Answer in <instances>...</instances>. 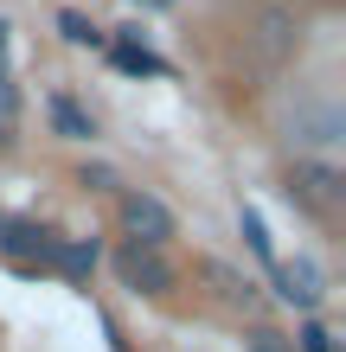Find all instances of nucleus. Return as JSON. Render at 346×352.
<instances>
[{"label":"nucleus","mask_w":346,"mask_h":352,"mask_svg":"<svg viewBox=\"0 0 346 352\" xmlns=\"http://www.w3.org/2000/svg\"><path fill=\"white\" fill-rule=\"evenodd\" d=\"M270 282H276V295L301 307V314H314L321 301H327V276H321V263L314 256H289V263H276L270 269Z\"/></svg>","instance_id":"4"},{"label":"nucleus","mask_w":346,"mask_h":352,"mask_svg":"<svg viewBox=\"0 0 346 352\" xmlns=\"http://www.w3.org/2000/svg\"><path fill=\"white\" fill-rule=\"evenodd\" d=\"M13 122H19V96L7 84V65H0V141H13Z\"/></svg>","instance_id":"14"},{"label":"nucleus","mask_w":346,"mask_h":352,"mask_svg":"<svg viewBox=\"0 0 346 352\" xmlns=\"http://www.w3.org/2000/svg\"><path fill=\"white\" fill-rule=\"evenodd\" d=\"M244 237H250V250H257V263L263 269H276V250H270V231H263V218L244 205Z\"/></svg>","instance_id":"13"},{"label":"nucleus","mask_w":346,"mask_h":352,"mask_svg":"<svg viewBox=\"0 0 346 352\" xmlns=\"http://www.w3.org/2000/svg\"><path fill=\"white\" fill-rule=\"evenodd\" d=\"M289 346H295V352H346V346H340V333H334L327 320H314V314L301 320V333H295Z\"/></svg>","instance_id":"11"},{"label":"nucleus","mask_w":346,"mask_h":352,"mask_svg":"<svg viewBox=\"0 0 346 352\" xmlns=\"http://www.w3.org/2000/svg\"><path fill=\"white\" fill-rule=\"evenodd\" d=\"M52 269H65V276H90L96 269V243H77V237H52Z\"/></svg>","instance_id":"7"},{"label":"nucleus","mask_w":346,"mask_h":352,"mask_svg":"<svg viewBox=\"0 0 346 352\" xmlns=\"http://www.w3.org/2000/svg\"><path fill=\"white\" fill-rule=\"evenodd\" d=\"M116 276H122V288H135V295H173L180 269H173L167 256H160V250L122 243V250H116Z\"/></svg>","instance_id":"3"},{"label":"nucleus","mask_w":346,"mask_h":352,"mask_svg":"<svg viewBox=\"0 0 346 352\" xmlns=\"http://www.w3.org/2000/svg\"><path fill=\"white\" fill-rule=\"evenodd\" d=\"M340 135H346V122H340L334 102H308V109L295 116V135H289V141H314V148H334Z\"/></svg>","instance_id":"6"},{"label":"nucleus","mask_w":346,"mask_h":352,"mask_svg":"<svg viewBox=\"0 0 346 352\" xmlns=\"http://www.w3.org/2000/svg\"><path fill=\"white\" fill-rule=\"evenodd\" d=\"M244 352H295V346H289V333H276V327H257V333L244 340Z\"/></svg>","instance_id":"16"},{"label":"nucleus","mask_w":346,"mask_h":352,"mask_svg":"<svg viewBox=\"0 0 346 352\" xmlns=\"http://www.w3.org/2000/svg\"><path fill=\"white\" fill-rule=\"evenodd\" d=\"M45 116H52V129L65 135V141H90V135H96V122H90L84 109H77L71 96H52V109H45Z\"/></svg>","instance_id":"9"},{"label":"nucleus","mask_w":346,"mask_h":352,"mask_svg":"<svg viewBox=\"0 0 346 352\" xmlns=\"http://www.w3.org/2000/svg\"><path fill=\"white\" fill-rule=\"evenodd\" d=\"M0 231H7L0 243H7L13 256H39V263L52 256V231H39V224H0Z\"/></svg>","instance_id":"10"},{"label":"nucleus","mask_w":346,"mask_h":352,"mask_svg":"<svg viewBox=\"0 0 346 352\" xmlns=\"http://www.w3.org/2000/svg\"><path fill=\"white\" fill-rule=\"evenodd\" d=\"M0 224H7V218H0Z\"/></svg>","instance_id":"17"},{"label":"nucleus","mask_w":346,"mask_h":352,"mask_svg":"<svg viewBox=\"0 0 346 352\" xmlns=\"http://www.w3.org/2000/svg\"><path fill=\"white\" fill-rule=\"evenodd\" d=\"M58 26H65V38H71V45H96V38H103L84 13H58Z\"/></svg>","instance_id":"15"},{"label":"nucleus","mask_w":346,"mask_h":352,"mask_svg":"<svg viewBox=\"0 0 346 352\" xmlns=\"http://www.w3.org/2000/svg\"><path fill=\"white\" fill-rule=\"evenodd\" d=\"M206 282H212L225 301H237V307H257V282H250V276H237L231 263H206Z\"/></svg>","instance_id":"8"},{"label":"nucleus","mask_w":346,"mask_h":352,"mask_svg":"<svg viewBox=\"0 0 346 352\" xmlns=\"http://www.w3.org/2000/svg\"><path fill=\"white\" fill-rule=\"evenodd\" d=\"M282 199L301 205V212H314V218H340V205H346V173L334 167V160H295V167L282 173Z\"/></svg>","instance_id":"1"},{"label":"nucleus","mask_w":346,"mask_h":352,"mask_svg":"<svg viewBox=\"0 0 346 352\" xmlns=\"http://www.w3.org/2000/svg\"><path fill=\"white\" fill-rule=\"evenodd\" d=\"M116 224H122L129 243H141V250H167V237H173V212L154 192H122L116 199Z\"/></svg>","instance_id":"2"},{"label":"nucleus","mask_w":346,"mask_h":352,"mask_svg":"<svg viewBox=\"0 0 346 352\" xmlns=\"http://www.w3.org/2000/svg\"><path fill=\"white\" fill-rule=\"evenodd\" d=\"M116 65L135 71V77H160V58H154L148 45H135V38H116Z\"/></svg>","instance_id":"12"},{"label":"nucleus","mask_w":346,"mask_h":352,"mask_svg":"<svg viewBox=\"0 0 346 352\" xmlns=\"http://www.w3.org/2000/svg\"><path fill=\"white\" fill-rule=\"evenodd\" d=\"M295 45H301V19H295L289 7H263V13H257V52L270 58V65H282Z\"/></svg>","instance_id":"5"}]
</instances>
